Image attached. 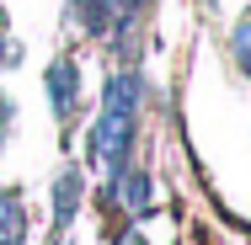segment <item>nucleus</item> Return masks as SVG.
<instances>
[{"mask_svg": "<svg viewBox=\"0 0 251 245\" xmlns=\"http://www.w3.org/2000/svg\"><path fill=\"white\" fill-rule=\"evenodd\" d=\"M134 112H139V75H112V80H107V101H101V117H97V128H91V155H97L112 176L128 165Z\"/></svg>", "mask_w": 251, "mask_h": 245, "instance_id": "nucleus-1", "label": "nucleus"}, {"mask_svg": "<svg viewBox=\"0 0 251 245\" xmlns=\"http://www.w3.org/2000/svg\"><path fill=\"white\" fill-rule=\"evenodd\" d=\"M75 91H80L75 64H53V69H49V96H53V112H59V117L75 112Z\"/></svg>", "mask_w": 251, "mask_h": 245, "instance_id": "nucleus-2", "label": "nucleus"}, {"mask_svg": "<svg viewBox=\"0 0 251 245\" xmlns=\"http://www.w3.org/2000/svg\"><path fill=\"white\" fill-rule=\"evenodd\" d=\"M75 208H80V171H64V176L53 181V224L64 229V224L75 219Z\"/></svg>", "mask_w": 251, "mask_h": 245, "instance_id": "nucleus-3", "label": "nucleus"}, {"mask_svg": "<svg viewBox=\"0 0 251 245\" xmlns=\"http://www.w3.org/2000/svg\"><path fill=\"white\" fill-rule=\"evenodd\" d=\"M118 197L145 213V208H150V176H145V171H118Z\"/></svg>", "mask_w": 251, "mask_h": 245, "instance_id": "nucleus-4", "label": "nucleus"}, {"mask_svg": "<svg viewBox=\"0 0 251 245\" xmlns=\"http://www.w3.org/2000/svg\"><path fill=\"white\" fill-rule=\"evenodd\" d=\"M0 235H27V208L16 192H0Z\"/></svg>", "mask_w": 251, "mask_h": 245, "instance_id": "nucleus-5", "label": "nucleus"}, {"mask_svg": "<svg viewBox=\"0 0 251 245\" xmlns=\"http://www.w3.org/2000/svg\"><path fill=\"white\" fill-rule=\"evenodd\" d=\"M235 59H241V69L251 75V22L241 27V32H235Z\"/></svg>", "mask_w": 251, "mask_h": 245, "instance_id": "nucleus-6", "label": "nucleus"}, {"mask_svg": "<svg viewBox=\"0 0 251 245\" xmlns=\"http://www.w3.org/2000/svg\"><path fill=\"white\" fill-rule=\"evenodd\" d=\"M5 123H11V101L0 96V128H5Z\"/></svg>", "mask_w": 251, "mask_h": 245, "instance_id": "nucleus-7", "label": "nucleus"}, {"mask_svg": "<svg viewBox=\"0 0 251 245\" xmlns=\"http://www.w3.org/2000/svg\"><path fill=\"white\" fill-rule=\"evenodd\" d=\"M123 245H145V235H123Z\"/></svg>", "mask_w": 251, "mask_h": 245, "instance_id": "nucleus-8", "label": "nucleus"}, {"mask_svg": "<svg viewBox=\"0 0 251 245\" xmlns=\"http://www.w3.org/2000/svg\"><path fill=\"white\" fill-rule=\"evenodd\" d=\"M0 245H22V235H0Z\"/></svg>", "mask_w": 251, "mask_h": 245, "instance_id": "nucleus-9", "label": "nucleus"}]
</instances>
